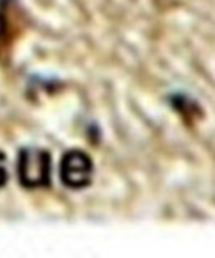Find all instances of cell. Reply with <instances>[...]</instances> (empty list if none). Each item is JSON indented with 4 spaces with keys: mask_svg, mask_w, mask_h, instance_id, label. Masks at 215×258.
Segmentation results:
<instances>
[{
    "mask_svg": "<svg viewBox=\"0 0 215 258\" xmlns=\"http://www.w3.org/2000/svg\"><path fill=\"white\" fill-rule=\"evenodd\" d=\"M51 157L45 149L25 148L19 152V179L27 189H38L50 184Z\"/></svg>",
    "mask_w": 215,
    "mask_h": 258,
    "instance_id": "6da1fadb",
    "label": "cell"
},
{
    "mask_svg": "<svg viewBox=\"0 0 215 258\" xmlns=\"http://www.w3.org/2000/svg\"><path fill=\"white\" fill-rule=\"evenodd\" d=\"M7 180V169H5V156L4 152L0 151V187L5 184Z\"/></svg>",
    "mask_w": 215,
    "mask_h": 258,
    "instance_id": "277c9868",
    "label": "cell"
},
{
    "mask_svg": "<svg viewBox=\"0 0 215 258\" xmlns=\"http://www.w3.org/2000/svg\"><path fill=\"white\" fill-rule=\"evenodd\" d=\"M22 14L17 0H0V60L19 37Z\"/></svg>",
    "mask_w": 215,
    "mask_h": 258,
    "instance_id": "3957f363",
    "label": "cell"
},
{
    "mask_svg": "<svg viewBox=\"0 0 215 258\" xmlns=\"http://www.w3.org/2000/svg\"><path fill=\"white\" fill-rule=\"evenodd\" d=\"M60 177L69 189H85L93 179V161L83 151H68L61 159Z\"/></svg>",
    "mask_w": 215,
    "mask_h": 258,
    "instance_id": "7a4b0ae2",
    "label": "cell"
}]
</instances>
